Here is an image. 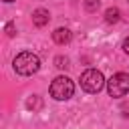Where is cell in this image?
<instances>
[{
  "label": "cell",
  "instance_id": "obj_1",
  "mask_svg": "<svg viewBox=\"0 0 129 129\" xmlns=\"http://www.w3.org/2000/svg\"><path fill=\"white\" fill-rule=\"evenodd\" d=\"M14 71L18 73V75H22V77H30V75H34L38 69H40V58L34 54V52H30V50H24V52H20L16 58H14Z\"/></svg>",
  "mask_w": 129,
  "mask_h": 129
},
{
  "label": "cell",
  "instance_id": "obj_2",
  "mask_svg": "<svg viewBox=\"0 0 129 129\" xmlns=\"http://www.w3.org/2000/svg\"><path fill=\"white\" fill-rule=\"evenodd\" d=\"M75 93V83L69 79V77H56L52 83H50V97L56 99V101H67L71 99Z\"/></svg>",
  "mask_w": 129,
  "mask_h": 129
},
{
  "label": "cell",
  "instance_id": "obj_3",
  "mask_svg": "<svg viewBox=\"0 0 129 129\" xmlns=\"http://www.w3.org/2000/svg\"><path fill=\"white\" fill-rule=\"evenodd\" d=\"M105 87V77L97 69H87L81 75V89L87 93H99Z\"/></svg>",
  "mask_w": 129,
  "mask_h": 129
},
{
  "label": "cell",
  "instance_id": "obj_4",
  "mask_svg": "<svg viewBox=\"0 0 129 129\" xmlns=\"http://www.w3.org/2000/svg\"><path fill=\"white\" fill-rule=\"evenodd\" d=\"M107 91L111 97L119 99V97H125L129 93V75L127 73H117L113 75L109 81H107Z\"/></svg>",
  "mask_w": 129,
  "mask_h": 129
},
{
  "label": "cell",
  "instance_id": "obj_5",
  "mask_svg": "<svg viewBox=\"0 0 129 129\" xmlns=\"http://www.w3.org/2000/svg\"><path fill=\"white\" fill-rule=\"evenodd\" d=\"M48 20H50L48 10H44V8H36V10L32 12V22H34V26H46Z\"/></svg>",
  "mask_w": 129,
  "mask_h": 129
},
{
  "label": "cell",
  "instance_id": "obj_6",
  "mask_svg": "<svg viewBox=\"0 0 129 129\" xmlns=\"http://www.w3.org/2000/svg\"><path fill=\"white\" fill-rule=\"evenodd\" d=\"M71 38H73V34H71L69 28H56V30L52 32V40H54L56 44H69Z\"/></svg>",
  "mask_w": 129,
  "mask_h": 129
},
{
  "label": "cell",
  "instance_id": "obj_7",
  "mask_svg": "<svg viewBox=\"0 0 129 129\" xmlns=\"http://www.w3.org/2000/svg\"><path fill=\"white\" fill-rule=\"evenodd\" d=\"M119 18H121V12H119V8H107V12H105V20H107L109 24H113V22H119Z\"/></svg>",
  "mask_w": 129,
  "mask_h": 129
},
{
  "label": "cell",
  "instance_id": "obj_8",
  "mask_svg": "<svg viewBox=\"0 0 129 129\" xmlns=\"http://www.w3.org/2000/svg\"><path fill=\"white\" fill-rule=\"evenodd\" d=\"M26 107L34 111V109H40V107H42V103H40V99H38L36 95H32V97H30V99L26 101Z\"/></svg>",
  "mask_w": 129,
  "mask_h": 129
},
{
  "label": "cell",
  "instance_id": "obj_9",
  "mask_svg": "<svg viewBox=\"0 0 129 129\" xmlns=\"http://www.w3.org/2000/svg\"><path fill=\"white\" fill-rule=\"evenodd\" d=\"M99 4H101L99 0H85V8H87L89 12H95V10L99 8Z\"/></svg>",
  "mask_w": 129,
  "mask_h": 129
},
{
  "label": "cell",
  "instance_id": "obj_10",
  "mask_svg": "<svg viewBox=\"0 0 129 129\" xmlns=\"http://www.w3.org/2000/svg\"><path fill=\"white\" fill-rule=\"evenodd\" d=\"M54 64H56L58 69H67V67H69V58H67V56H56V58H54Z\"/></svg>",
  "mask_w": 129,
  "mask_h": 129
},
{
  "label": "cell",
  "instance_id": "obj_11",
  "mask_svg": "<svg viewBox=\"0 0 129 129\" xmlns=\"http://www.w3.org/2000/svg\"><path fill=\"white\" fill-rule=\"evenodd\" d=\"M6 34H8V36H14V34H16V28H14V24H12V22H8V24H6Z\"/></svg>",
  "mask_w": 129,
  "mask_h": 129
},
{
  "label": "cell",
  "instance_id": "obj_12",
  "mask_svg": "<svg viewBox=\"0 0 129 129\" xmlns=\"http://www.w3.org/2000/svg\"><path fill=\"white\" fill-rule=\"evenodd\" d=\"M123 50H125V52L129 54V36H127V38L123 40Z\"/></svg>",
  "mask_w": 129,
  "mask_h": 129
},
{
  "label": "cell",
  "instance_id": "obj_13",
  "mask_svg": "<svg viewBox=\"0 0 129 129\" xmlns=\"http://www.w3.org/2000/svg\"><path fill=\"white\" fill-rule=\"evenodd\" d=\"M121 111H123V117H129V105H125Z\"/></svg>",
  "mask_w": 129,
  "mask_h": 129
},
{
  "label": "cell",
  "instance_id": "obj_14",
  "mask_svg": "<svg viewBox=\"0 0 129 129\" xmlns=\"http://www.w3.org/2000/svg\"><path fill=\"white\" fill-rule=\"evenodd\" d=\"M4 2H14V0H4Z\"/></svg>",
  "mask_w": 129,
  "mask_h": 129
}]
</instances>
